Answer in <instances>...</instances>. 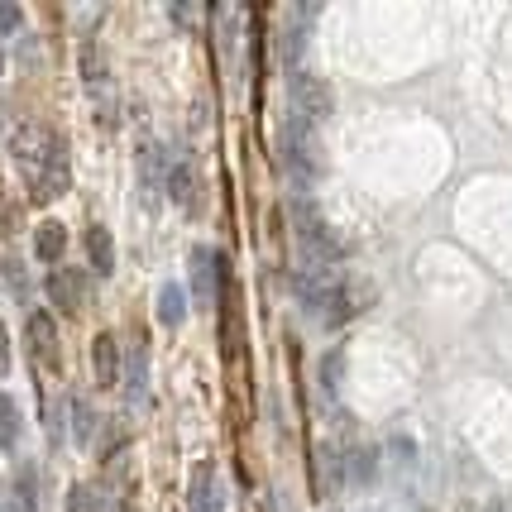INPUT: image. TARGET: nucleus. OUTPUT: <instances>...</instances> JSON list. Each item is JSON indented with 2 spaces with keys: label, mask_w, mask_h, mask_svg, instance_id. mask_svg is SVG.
Masks as SVG:
<instances>
[{
  "label": "nucleus",
  "mask_w": 512,
  "mask_h": 512,
  "mask_svg": "<svg viewBox=\"0 0 512 512\" xmlns=\"http://www.w3.org/2000/svg\"><path fill=\"white\" fill-rule=\"evenodd\" d=\"M34 508H39V474H34V465H20L15 479L0 493V512H34Z\"/></svg>",
  "instance_id": "nucleus-13"
},
{
  "label": "nucleus",
  "mask_w": 512,
  "mask_h": 512,
  "mask_svg": "<svg viewBox=\"0 0 512 512\" xmlns=\"http://www.w3.org/2000/svg\"><path fill=\"white\" fill-rule=\"evenodd\" d=\"M0 72H5V53H0Z\"/></svg>",
  "instance_id": "nucleus-31"
},
{
  "label": "nucleus",
  "mask_w": 512,
  "mask_h": 512,
  "mask_svg": "<svg viewBox=\"0 0 512 512\" xmlns=\"http://www.w3.org/2000/svg\"><path fill=\"white\" fill-rule=\"evenodd\" d=\"M340 374H345V350H331V355L321 359V383H326V388H340Z\"/></svg>",
  "instance_id": "nucleus-27"
},
{
  "label": "nucleus",
  "mask_w": 512,
  "mask_h": 512,
  "mask_svg": "<svg viewBox=\"0 0 512 512\" xmlns=\"http://www.w3.org/2000/svg\"><path fill=\"white\" fill-rule=\"evenodd\" d=\"M20 446V412H15V402L0 393V450H15Z\"/></svg>",
  "instance_id": "nucleus-23"
},
{
  "label": "nucleus",
  "mask_w": 512,
  "mask_h": 512,
  "mask_svg": "<svg viewBox=\"0 0 512 512\" xmlns=\"http://www.w3.org/2000/svg\"><path fill=\"white\" fill-rule=\"evenodd\" d=\"M278 163H283L288 187L297 197L326 178V149H321V139H316L312 125H302L297 115H288L283 130H278Z\"/></svg>",
  "instance_id": "nucleus-2"
},
{
  "label": "nucleus",
  "mask_w": 512,
  "mask_h": 512,
  "mask_svg": "<svg viewBox=\"0 0 512 512\" xmlns=\"http://www.w3.org/2000/svg\"><path fill=\"white\" fill-rule=\"evenodd\" d=\"M10 158H15L34 206H48L72 187V163H67L63 134L48 130L44 120H24L20 130L10 134Z\"/></svg>",
  "instance_id": "nucleus-1"
},
{
  "label": "nucleus",
  "mask_w": 512,
  "mask_h": 512,
  "mask_svg": "<svg viewBox=\"0 0 512 512\" xmlns=\"http://www.w3.org/2000/svg\"><path fill=\"white\" fill-rule=\"evenodd\" d=\"M168 20L178 24V29H192L201 20V5H168Z\"/></svg>",
  "instance_id": "nucleus-28"
},
{
  "label": "nucleus",
  "mask_w": 512,
  "mask_h": 512,
  "mask_svg": "<svg viewBox=\"0 0 512 512\" xmlns=\"http://www.w3.org/2000/svg\"><path fill=\"white\" fill-rule=\"evenodd\" d=\"M369 302H374V288H369L364 278H335L331 297H326V307L316 316L335 331V326H350L359 312H369Z\"/></svg>",
  "instance_id": "nucleus-5"
},
{
  "label": "nucleus",
  "mask_w": 512,
  "mask_h": 512,
  "mask_svg": "<svg viewBox=\"0 0 512 512\" xmlns=\"http://www.w3.org/2000/svg\"><path fill=\"white\" fill-rule=\"evenodd\" d=\"M163 187H168V197L178 201L187 216H201V178H197L192 163H173L168 178H163Z\"/></svg>",
  "instance_id": "nucleus-12"
},
{
  "label": "nucleus",
  "mask_w": 512,
  "mask_h": 512,
  "mask_svg": "<svg viewBox=\"0 0 512 512\" xmlns=\"http://www.w3.org/2000/svg\"><path fill=\"white\" fill-rule=\"evenodd\" d=\"M182 316H187V292H182L178 283H168V288L158 292V321H163V326H178Z\"/></svg>",
  "instance_id": "nucleus-22"
},
{
  "label": "nucleus",
  "mask_w": 512,
  "mask_h": 512,
  "mask_svg": "<svg viewBox=\"0 0 512 512\" xmlns=\"http://www.w3.org/2000/svg\"><path fill=\"white\" fill-rule=\"evenodd\" d=\"M288 91H292V115H297L302 125H321V120H331L335 96H331V87H326L316 72H292Z\"/></svg>",
  "instance_id": "nucleus-4"
},
{
  "label": "nucleus",
  "mask_w": 512,
  "mask_h": 512,
  "mask_svg": "<svg viewBox=\"0 0 512 512\" xmlns=\"http://www.w3.org/2000/svg\"><path fill=\"white\" fill-rule=\"evenodd\" d=\"M82 77H87V87H101V77H106V63H101L96 44H82Z\"/></svg>",
  "instance_id": "nucleus-25"
},
{
  "label": "nucleus",
  "mask_w": 512,
  "mask_h": 512,
  "mask_svg": "<svg viewBox=\"0 0 512 512\" xmlns=\"http://www.w3.org/2000/svg\"><path fill=\"white\" fill-rule=\"evenodd\" d=\"M67 249V230L58 221H39L34 225V254L44 259V264H58Z\"/></svg>",
  "instance_id": "nucleus-17"
},
{
  "label": "nucleus",
  "mask_w": 512,
  "mask_h": 512,
  "mask_svg": "<svg viewBox=\"0 0 512 512\" xmlns=\"http://www.w3.org/2000/svg\"><path fill=\"white\" fill-rule=\"evenodd\" d=\"M24 340H29V359L39 369H58V326L48 312H29L24 321Z\"/></svg>",
  "instance_id": "nucleus-9"
},
{
  "label": "nucleus",
  "mask_w": 512,
  "mask_h": 512,
  "mask_svg": "<svg viewBox=\"0 0 512 512\" xmlns=\"http://www.w3.org/2000/svg\"><path fill=\"white\" fill-rule=\"evenodd\" d=\"M72 431H77V446H91V431H96V417H91L87 398H72Z\"/></svg>",
  "instance_id": "nucleus-24"
},
{
  "label": "nucleus",
  "mask_w": 512,
  "mask_h": 512,
  "mask_svg": "<svg viewBox=\"0 0 512 512\" xmlns=\"http://www.w3.org/2000/svg\"><path fill=\"white\" fill-rule=\"evenodd\" d=\"M144 398H149V350L134 345V355H130V402L139 407Z\"/></svg>",
  "instance_id": "nucleus-21"
},
{
  "label": "nucleus",
  "mask_w": 512,
  "mask_h": 512,
  "mask_svg": "<svg viewBox=\"0 0 512 512\" xmlns=\"http://www.w3.org/2000/svg\"><path fill=\"white\" fill-rule=\"evenodd\" d=\"M96 508H101L96 489H91V484H72V493H67V512H96Z\"/></svg>",
  "instance_id": "nucleus-26"
},
{
  "label": "nucleus",
  "mask_w": 512,
  "mask_h": 512,
  "mask_svg": "<svg viewBox=\"0 0 512 512\" xmlns=\"http://www.w3.org/2000/svg\"><path fill=\"white\" fill-rule=\"evenodd\" d=\"M187 512H225V479L216 460H197L187 484Z\"/></svg>",
  "instance_id": "nucleus-7"
},
{
  "label": "nucleus",
  "mask_w": 512,
  "mask_h": 512,
  "mask_svg": "<svg viewBox=\"0 0 512 512\" xmlns=\"http://www.w3.org/2000/svg\"><path fill=\"white\" fill-rule=\"evenodd\" d=\"M139 182H144V197L154 201L158 187H163V149L158 144H144V154H139Z\"/></svg>",
  "instance_id": "nucleus-20"
},
{
  "label": "nucleus",
  "mask_w": 512,
  "mask_h": 512,
  "mask_svg": "<svg viewBox=\"0 0 512 512\" xmlns=\"http://www.w3.org/2000/svg\"><path fill=\"white\" fill-rule=\"evenodd\" d=\"M106 489H111V512H134V479L125 460L115 455L111 460V479H106Z\"/></svg>",
  "instance_id": "nucleus-18"
},
{
  "label": "nucleus",
  "mask_w": 512,
  "mask_h": 512,
  "mask_svg": "<svg viewBox=\"0 0 512 512\" xmlns=\"http://www.w3.org/2000/svg\"><path fill=\"white\" fill-rule=\"evenodd\" d=\"M374 474H379V450L359 446L345 455V479L350 484H374Z\"/></svg>",
  "instance_id": "nucleus-19"
},
{
  "label": "nucleus",
  "mask_w": 512,
  "mask_h": 512,
  "mask_svg": "<svg viewBox=\"0 0 512 512\" xmlns=\"http://www.w3.org/2000/svg\"><path fill=\"white\" fill-rule=\"evenodd\" d=\"M331 288H335V278L321 264H312V259L297 264V273H292V292H297V302H302L307 312H321L326 297H331Z\"/></svg>",
  "instance_id": "nucleus-11"
},
{
  "label": "nucleus",
  "mask_w": 512,
  "mask_h": 512,
  "mask_svg": "<svg viewBox=\"0 0 512 512\" xmlns=\"http://www.w3.org/2000/svg\"><path fill=\"white\" fill-rule=\"evenodd\" d=\"M288 221H292V235H297V245L302 254L312 259V264H340L345 259V240L335 235V225L321 216V206L307 197H292L288 201Z\"/></svg>",
  "instance_id": "nucleus-3"
},
{
  "label": "nucleus",
  "mask_w": 512,
  "mask_h": 512,
  "mask_svg": "<svg viewBox=\"0 0 512 512\" xmlns=\"http://www.w3.org/2000/svg\"><path fill=\"white\" fill-rule=\"evenodd\" d=\"M91 374H96V388H115L120 383V340L111 331H101L91 340Z\"/></svg>",
  "instance_id": "nucleus-14"
},
{
  "label": "nucleus",
  "mask_w": 512,
  "mask_h": 512,
  "mask_svg": "<svg viewBox=\"0 0 512 512\" xmlns=\"http://www.w3.org/2000/svg\"><path fill=\"white\" fill-rule=\"evenodd\" d=\"M48 302H53L63 316H77L82 307H87V273H82V268L58 264L53 273H48Z\"/></svg>",
  "instance_id": "nucleus-8"
},
{
  "label": "nucleus",
  "mask_w": 512,
  "mask_h": 512,
  "mask_svg": "<svg viewBox=\"0 0 512 512\" xmlns=\"http://www.w3.org/2000/svg\"><path fill=\"white\" fill-rule=\"evenodd\" d=\"M87 259H91V268H96L101 278H111L115 273V240H111V230H106V225H91L87 230Z\"/></svg>",
  "instance_id": "nucleus-15"
},
{
  "label": "nucleus",
  "mask_w": 512,
  "mask_h": 512,
  "mask_svg": "<svg viewBox=\"0 0 512 512\" xmlns=\"http://www.w3.org/2000/svg\"><path fill=\"white\" fill-rule=\"evenodd\" d=\"M20 24H24V10H20V5H5V0H0V34H15Z\"/></svg>",
  "instance_id": "nucleus-29"
},
{
  "label": "nucleus",
  "mask_w": 512,
  "mask_h": 512,
  "mask_svg": "<svg viewBox=\"0 0 512 512\" xmlns=\"http://www.w3.org/2000/svg\"><path fill=\"white\" fill-rule=\"evenodd\" d=\"M187 268H192V302H197V307H216V302H221V288H225V259L216 249L197 245Z\"/></svg>",
  "instance_id": "nucleus-6"
},
{
  "label": "nucleus",
  "mask_w": 512,
  "mask_h": 512,
  "mask_svg": "<svg viewBox=\"0 0 512 512\" xmlns=\"http://www.w3.org/2000/svg\"><path fill=\"white\" fill-rule=\"evenodd\" d=\"M10 374V331H5V321H0V379Z\"/></svg>",
  "instance_id": "nucleus-30"
},
{
  "label": "nucleus",
  "mask_w": 512,
  "mask_h": 512,
  "mask_svg": "<svg viewBox=\"0 0 512 512\" xmlns=\"http://www.w3.org/2000/svg\"><path fill=\"white\" fill-rule=\"evenodd\" d=\"M335 484H345V455L335 450H316V498H331Z\"/></svg>",
  "instance_id": "nucleus-16"
},
{
  "label": "nucleus",
  "mask_w": 512,
  "mask_h": 512,
  "mask_svg": "<svg viewBox=\"0 0 512 512\" xmlns=\"http://www.w3.org/2000/svg\"><path fill=\"white\" fill-rule=\"evenodd\" d=\"M316 10L307 5H292L288 10V24H283V34H278V63L288 67V72H302V48H307V20H312Z\"/></svg>",
  "instance_id": "nucleus-10"
}]
</instances>
